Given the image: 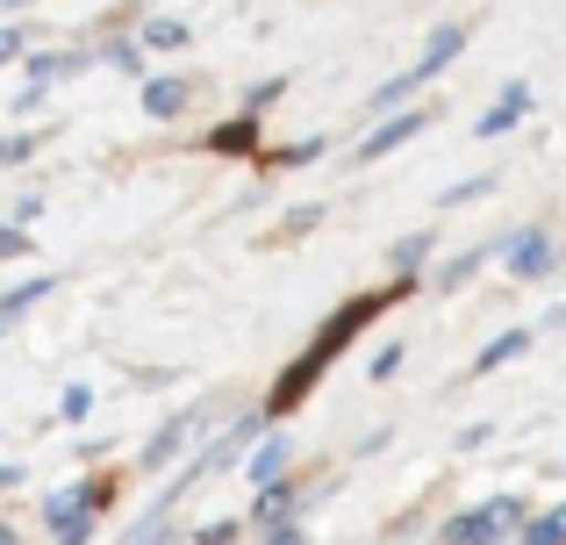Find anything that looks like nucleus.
Instances as JSON below:
<instances>
[{
	"instance_id": "24",
	"label": "nucleus",
	"mask_w": 566,
	"mask_h": 545,
	"mask_svg": "<svg viewBox=\"0 0 566 545\" xmlns=\"http://www.w3.org/2000/svg\"><path fill=\"white\" fill-rule=\"evenodd\" d=\"M0 545H14V524H0Z\"/></svg>"
},
{
	"instance_id": "1",
	"label": "nucleus",
	"mask_w": 566,
	"mask_h": 545,
	"mask_svg": "<svg viewBox=\"0 0 566 545\" xmlns=\"http://www.w3.org/2000/svg\"><path fill=\"white\" fill-rule=\"evenodd\" d=\"M387 302H395V294H359V302H352V308H337V316L323 323V337H316V345H308L302 359H294L287 374H280V388H273V402H265V409H273V417H287V409L302 402L308 388H316V374H323V366H331L337 352H345L352 337H359V323H374Z\"/></svg>"
},
{
	"instance_id": "6",
	"label": "nucleus",
	"mask_w": 566,
	"mask_h": 545,
	"mask_svg": "<svg viewBox=\"0 0 566 545\" xmlns=\"http://www.w3.org/2000/svg\"><path fill=\"white\" fill-rule=\"evenodd\" d=\"M423 123H430V115H395V123H380L374 137L359 144V166H374V158H387V151H401V144H409V137H416V129H423Z\"/></svg>"
},
{
	"instance_id": "23",
	"label": "nucleus",
	"mask_w": 566,
	"mask_h": 545,
	"mask_svg": "<svg viewBox=\"0 0 566 545\" xmlns=\"http://www.w3.org/2000/svg\"><path fill=\"white\" fill-rule=\"evenodd\" d=\"M273 545H308V538L302 532H273Z\"/></svg>"
},
{
	"instance_id": "8",
	"label": "nucleus",
	"mask_w": 566,
	"mask_h": 545,
	"mask_svg": "<svg viewBox=\"0 0 566 545\" xmlns=\"http://www.w3.org/2000/svg\"><path fill=\"white\" fill-rule=\"evenodd\" d=\"M524 115H531V86H510V94H502L495 108L481 115V137H502V129H516Z\"/></svg>"
},
{
	"instance_id": "14",
	"label": "nucleus",
	"mask_w": 566,
	"mask_h": 545,
	"mask_svg": "<svg viewBox=\"0 0 566 545\" xmlns=\"http://www.w3.org/2000/svg\"><path fill=\"white\" fill-rule=\"evenodd\" d=\"M280 467H287V446H280V438H265V446L251 452V481H273Z\"/></svg>"
},
{
	"instance_id": "16",
	"label": "nucleus",
	"mask_w": 566,
	"mask_h": 545,
	"mask_svg": "<svg viewBox=\"0 0 566 545\" xmlns=\"http://www.w3.org/2000/svg\"><path fill=\"white\" fill-rule=\"evenodd\" d=\"M524 545H566V510H553V517H538L524 532Z\"/></svg>"
},
{
	"instance_id": "11",
	"label": "nucleus",
	"mask_w": 566,
	"mask_h": 545,
	"mask_svg": "<svg viewBox=\"0 0 566 545\" xmlns=\"http://www.w3.org/2000/svg\"><path fill=\"white\" fill-rule=\"evenodd\" d=\"M43 294H51V280H22V287H8V294H0V323H14V316H29V308H36L43 302Z\"/></svg>"
},
{
	"instance_id": "2",
	"label": "nucleus",
	"mask_w": 566,
	"mask_h": 545,
	"mask_svg": "<svg viewBox=\"0 0 566 545\" xmlns=\"http://www.w3.org/2000/svg\"><path fill=\"white\" fill-rule=\"evenodd\" d=\"M516 524H524V503H516V495H495V503H481V510L444 524V545H502V532H516Z\"/></svg>"
},
{
	"instance_id": "5",
	"label": "nucleus",
	"mask_w": 566,
	"mask_h": 545,
	"mask_svg": "<svg viewBox=\"0 0 566 545\" xmlns=\"http://www.w3.org/2000/svg\"><path fill=\"white\" fill-rule=\"evenodd\" d=\"M545 266H553V230H524V238L510 244V273L516 280H545Z\"/></svg>"
},
{
	"instance_id": "18",
	"label": "nucleus",
	"mask_w": 566,
	"mask_h": 545,
	"mask_svg": "<svg viewBox=\"0 0 566 545\" xmlns=\"http://www.w3.org/2000/svg\"><path fill=\"white\" fill-rule=\"evenodd\" d=\"M29 151H36V137H0V166H22Z\"/></svg>"
},
{
	"instance_id": "25",
	"label": "nucleus",
	"mask_w": 566,
	"mask_h": 545,
	"mask_svg": "<svg viewBox=\"0 0 566 545\" xmlns=\"http://www.w3.org/2000/svg\"><path fill=\"white\" fill-rule=\"evenodd\" d=\"M8 8H22V0H8Z\"/></svg>"
},
{
	"instance_id": "15",
	"label": "nucleus",
	"mask_w": 566,
	"mask_h": 545,
	"mask_svg": "<svg viewBox=\"0 0 566 545\" xmlns=\"http://www.w3.org/2000/svg\"><path fill=\"white\" fill-rule=\"evenodd\" d=\"M287 510H294V489H265L251 517H259V524H287Z\"/></svg>"
},
{
	"instance_id": "12",
	"label": "nucleus",
	"mask_w": 566,
	"mask_h": 545,
	"mask_svg": "<svg viewBox=\"0 0 566 545\" xmlns=\"http://www.w3.org/2000/svg\"><path fill=\"white\" fill-rule=\"evenodd\" d=\"M166 517H172V495H158V503H151V517H144L137 532H129V545H172V532H166Z\"/></svg>"
},
{
	"instance_id": "9",
	"label": "nucleus",
	"mask_w": 566,
	"mask_h": 545,
	"mask_svg": "<svg viewBox=\"0 0 566 545\" xmlns=\"http://www.w3.org/2000/svg\"><path fill=\"white\" fill-rule=\"evenodd\" d=\"M180 108H187V86L180 80H151V86H144V115H151V123H172Z\"/></svg>"
},
{
	"instance_id": "19",
	"label": "nucleus",
	"mask_w": 566,
	"mask_h": 545,
	"mask_svg": "<svg viewBox=\"0 0 566 545\" xmlns=\"http://www.w3.org/2000/svg\"><path fill=\"white\" fill-rule=\"evenodd\" d=\"M423 252H430V238H401L395 244V266H423Z\"/></svg>"
},
{
	"instance_id": "4",
	"label": "nucleus",
	"mask_w": 566,
	"mask_h": 545,
	"mask_svg": "<svg viewBox=\"0 0 566 545\" xmlns=\"http://www.w3.org/2000/svg\"><path fill=\"white\" fill-rule=\"evenodd\" d=\"M201 417H208V402H193V409H180V417H172V423H158V438H151V446H144V467H166L172 452H180L187 438L201 431Z\"/></svg>"
},
{
	"instance_id": "7",
	"label": "nucleus",
	"mask_w": 566,
	"mask_h": 545,
	"mask_svg": "<svg viewBox=\"0 0 566 545\" xmlns=\"http://www.w3.org/2000/svg\"><path fill=\"white\" fill-rule=\"evenodd\" d=\"M251 144H259V115H237V123L208 129V151H216V158H244Z\"/></svg>"
},
{
	"instance_id": "17",
	"label": "nucleus",
	"mask_w": 566,
	"mask_h": 545,
	"mask_svg": "<svg viewBox=\"0 0 566 545\" xmlns=\"http://www.w3.org/2000/svg\"><path fill=\"white\" fill-rule=\"evenodd\" d=\"M86 409H94V395H86V388H65V402H57V417H65V423H80Z\"/></svg>"
},
{
	"instance_id": "21",
	"label": "nucleus",
	"mask_w": 566,
	"mask_h": 545,
	"mask_svg": "<svg viewBox=\"0 0 566 545\" xmlns=\"http://www.w3.org/2000/svg\"><path fill=\"white\" fill-rule=\"evenodd\" d=\"M14 252H29V230H22V223L0 230V259H14Z\"/></svg>"
},
{
	"instance_id": "22",
	"label": "nucleus",
	"mask_w": 566,
	"mask_h": 545,
	"mask_svg": "<svg viewBox=\"0 0 566 545\" xmlns=\"http://www.w3.org/2000/svg\"><path fill=\"white\" fill-rule=\"evenodd\" d=\"M108 65H123V72H137V65H144V51H137V43H115V51H108Z\"/></svg>"
},
{
	"instance_id": "10",
	"label": "nucleus",
	"mask_w": 566,
	"mask_h": 545,
	"mask_svg": "<svg viewBox=\"0 0 566 545\" xmlns=\"http://www.w3.org/2000/svg\"><path fill=\"white\" fill-rule=\"evenodd\" d=\"M137 43H144V51H180V43H193V29H187V22H172V14H151Z\"/></svg>"
},
{
	"instance_id": "3",
	"label": "nucleus",
	"mask_w": 566,
	"mask_h": 545,
	"mask_svg": "<svg viewBox=\"0 0 566 545\" xmlns=\"http://www.w3.org/2000/svg\"><path fill=\"white\" fill-rule=\"evenodd\" d=\"M459 51H467V29H459V22H444V29H438V36H430V51H423V57H416V65H409V72H401V80H387V86H380V94H374V108H395V101H401V94H416V86H423V80H430V72H438V65H452V57H459Z\"/></svg>"
},
{
	"instance_id": "20",
	"label": "nucleus",
	"mask_w": 566,
	"mask_h": 545,
	"mask_svg": "<svg viewBox=\"0 0 566 545\" xmlns=\"http://www.w3.org/2000/svg\"><path fill=\"white\" fill-rule=\"evenodd\" d=\"M14 57H22V29L0 22V65H14Z\"/></svg>"
},
{
	"instance_id": "13",
	"label": "nucleus",
	"mask_w": 566,
	"mask_h": 545,
	"mask_svg": "<svg viewBox=\"0 0 566 545\" xmlns=\"http://www.w3.org/2000/svg\"><path fill=\"white\" fill-rule=\"evenodd\" d=\"M524 345H531V331H510V337H495V345H488L481 359H473V374H495V366H510Z\"/></svg>"
}]
</instances>
